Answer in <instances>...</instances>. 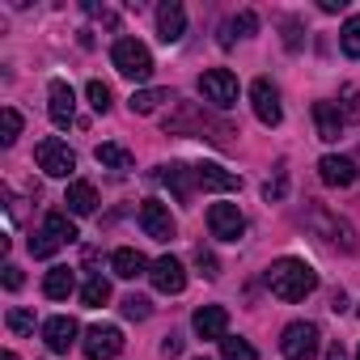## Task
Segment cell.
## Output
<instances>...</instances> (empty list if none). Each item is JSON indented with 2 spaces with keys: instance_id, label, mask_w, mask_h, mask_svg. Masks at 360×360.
Returning a JSON list of instances; mask_svg holds the SVG:
<instances>
[{
  "instance_id": "obj_1",
  "label": "cell",
  "mask_w": 360,
  "mask_h": 360,
  "mask_svg": "<svg viewBox=\"0 0 360 360\" xmlns=\"http://www.w3.org/2000/svg\"><path fill=\"white\" fill-rule=\"evenodd\" d=\"M263 280H267L271 297H280V301H305V297L318 288V271H314L305 259H292V255L276 259Z\"/></svg>"
},
{
  "instance_id": "obj_2",
  "label": "cell",
  "mask_w": 360,
  "mask_h": 360,
  "mask_svg": "<svg viewBox=\"0 0 360 360\" xmlns=\"http://www.w3.org/2000/svg\"><path fill=\"white\" fill-rule=\"evenodd\" d=\"M165 131H169V136H187V131L204 136V131H212V140H217V144H229V136H233V127L212 123V119L204 115V106H200V102H178V110L165 119Z\"/></svg>"
},
{
  "instance_id": "obj_3",
  "label": "cell",
  "mask_w": 360,
  "mask_h": 360,
  "mask_svg": "<svg viewBox=\"0 0 360 360\" xmlns=\"http://www.w3.org/2000/svg\"><path fill=\"white\" fill-rule=\"evenodd\" d=\"M305 225H309L322 242H330V246H339V250H347V255L356 250V229H352L347 221H339L335 212H326L318 200L305 204Z\"/></svg>"
},
{
  "instance_id": "obj_4",
  "label": "cell",
  "mask_w": 360,
  "mask_h": 360,
  "mask_svg": "<svg viewBox=\"0 0 360 360\" xmlns=\"http://www.w3.org/2000/svg\"><path fill=\"white\" fill-rule=\"evenodd\" d=\"M110 64H115L119 77H127V81H148V77H153V56H148V47H144L140 39H119V43L110 47Z\"/></svg>"
},
{
  "instance_id": "obj_5",
  "label": "cell",
  "mask_w": 360,
  "mask_h": 360,
  "mask_svg": "<svg viewBox=\"0 0 360 360\" xmlns=\"http://www.w3.org/2000/svg\"><path fill=\"white\" fill-rule=\"evenodd\" d=\"M318 339L322 335H318L314 322H288L284 335H280V352H284V360H314L318 347H322Z\"/></svg>"
},
{
  "instance_id": "obj_6",
  "label": "cell",
  "mask_w": 360,
  "mask_h": 360,
  "mask_svg": "<svg viewBox=\"0 0 360 360\" xmlns=\"http://www.w3.org/2000/svg\"><path fill=\"white\" fill-rule=\"evenodd\" d=\"M34 161H39V169H43V174H51V178H68V174L77 169V153H72L64 140H56V136L39 140Z\"/></svg>"
},
{
  "instance_id": "obj_7",
  "label": "cell",
  "mask_w": 360,
  "mask_h": 360,
  "mask_svg": "<svg viewBox=\"0 0 360 360\" xmlns=\"http://www.w3.org/2000/svg\"><path fill=\"white\" fill-rule=\"evenodd\" d=\"M200 94H204V102H212L217 110H229V106L238 102V77H233L229 68H208V72L200 77Z\"/></svg>"
},
{
  "instance_id": "obj_8",
  "label": "cell",
  "mask_w": 360,
  "mask_h": 360,
  "mask_svg": "<svg viewBox=\"0 0 360 360\" xmlns=\"http://www.w3.org/2000/svg\"><path fill=\"white\" fill-rule=\"evenodd\" d=\"M81 347H85V356H89V360H115V356L123 352V330H119V326H110V322H98V326H89V330H85Z\"/></svg>"
},
{
  "instance_id": "obj_9",
  "label": "cell",
  "mask_w": 360,
  "mask_h": 360,
  "mask_svg": "<svg viewBox=\"0 0 360 360\" xmlns=\"http://www.w3.org/2000/svg\"><path fill=\"white\" fill-rule=\"evenodd\" d=\"M148 280H153V288L165 292V297H178V292L187 288V271H183V263H178L174 255H161V259L148 267Z\"/></svg>"
},
{
  "instance_id": "obj_10",
  "label": "cell",
  "mask_w": 360,
  "mask_h": 360,
  "mask_svg": "<svg viewBox=\"0 0 360 360\" xmlns=\"http://www.w3.org/2000/svg\"><path fill=\"white\" fill-rule=\"evenodd\" d=\"M250 102H255V115H259L263 127H280V119H284V110H280V89H276L267 77H259V81L250 85Z\"/></svg>"
},
{
  "instance_id": "obj_11",
  "label": "cell",
  "mask_w": 360,
  "mask_h": 360,
  "mask_svg": "<svg viewBox=\"0 0 360 360\" xmlns=\"http://www.w3.org/2000/svg\"><path fill=\"white\" fill-rule=\"evenodd\" d=\"M208 229H212V238H221V242H238V238L246 233V217L238 212V204H212V208H208Z\"/></svg>"
},
{
  "instance_id": "obj_12",
  "label": "cell",
  "mask_w": 360,
  "mask_h": 360,
  "mask_svg": "<svg viewBox=\"0 0 360 360\" xmlns=\"http://www.w3.org/2000/svg\"><path fill=\"white\" fill-rule=\"evenodd\" d=\"M157 178L174 191V200H178V204H191V200H195V191H200L195 165H178V161H174V165H161V174H157Z\"/></svg>"
},
{
  "instance_id": "obj_13",
  "label": "cell",
  "mask_w": 360,
  "mask_h": 360,
  "mask_svg": "<svg viewBox=\"0 0 360 360\" xmlns=\"http://www.w3.org/2000/svg\"><path fill=\"white\" fill-rule=\"evenodd\" d=\"M140 229L153 238V242H169L174 238V217H169V208L161 204V200H144L140 204Z\"/></svg>"
},
{
  "instance_id": "obj_14",
  "label": "cell",
  "mask_w": 360,
  "mask_h": 360,
  "mask_svg": "<svg viewBox=\"0 0 360 360\" xmlns=\"http://www.w3.org/2000/svg\"><path fill=\"white\" fill-rule=\"evenodd\" d=\"M77 335H81V326H77V318H68V314H56V318L43 322V343H47V352H56V356H68V347L77 343Z\"/></svg>"
},
{
  "instance_id": "obj_15",
  "label": "cell",
  "mask_w": 360,
  "mask_h": 360,
  "mask_svg": "<svg viewBox=\"0 0 360 360\" xmlns=\"http://www.w3.org/2000/svg\"><path fill=\"white\" fill-rule=\"evenodd\" d=\"M47 110H51V123L56 127H68L77 119V94L68 81H51L47 85Z\"/></svg>"
},
{
  "instance_id": "obj_16",
  "label": "cell",
  "mask_w": 360,
  "mask_h": 360,
  "mask_svg": "<svg viewBox=\"0 0 360 360\" xmlns=\"http://www.w3.org/2000/svg\"><path fill=\"white\" fill-rule=\"evenodd\" d=\"M356 161L352 157H339V153H326L322 161H318V178H322V183L326 187H352L356 183Z\"/></svg>"
},
{
  "instance_id": "obj_17",
  "label": "cell",
  "mask_w": 360,
  "mask_h": 360,
  "mask_svg": "<svg viewBox=\"0 0 360 360\" xmlns=\"http://www.w3.org/2000/svg\"><path fill=\"white\" fill-rule=\"evenodd\" d=\"M191 326H195L200 339H225V330H229V309H225V305H200L195 318H191Z\"/></svg>"
},
{
  "instance_id": "obj_18",
  "label": "cell",
  "mask_w": 360,
  "mask_h": 360,
  "mask_svg": "<svg viewBox=\"0 0 360 360\" xmlns=\"http://www.w3.org/2000/svg\"><path fill=\"white\" fill-rule=\"evenodd\" d=\"M183 30H187V9L178 5V0H165V5L157 9V34H161V43H178Z\"/></svg>"
},
{
  "instance_id": "obj_19",
  "label": "cell",
  "mask_w": 360,
  "mask_h": 360,
  "mask_svg": "<svg viewBox=\"0 0 360 360\" xmlns=\"http://www.w3.org/2000/svg\"><path fill=\"white\" fill-rule=\"evenodd\" d=\"M148 259L140 255V250H131V246H119L115 255H110V271L119 276V280H136V276H148Z\"/></svg>"
},
{
  "instance_id": "obj_20",
  "label": "cell",
  "mask_w": 360,
  "mask_h": 360,
  "mask_svg": "<svg viewBox=\"0 0 360 360\" xmlns=\"http://www.w3.org/2000/svg\"><path fill=\"white\" fill-rule=\"evenodd\" d=\"M195 178H200V187H204V191H238V187H242V178H238V174H229L225 165H212V161L195 165Z\"/></svg>"
},
{
  "instance_id": "obj_21",
  "label": "cell",
  "mask_w": 360,
  "mask_h": 360,
  "mask_svg": "<svg viewBox=\"0 0 360 360\" xmlns=\"http://www.w3.org/2000/svg\"><path fill=\"white\" fill-rule=\"evenodd\" d=\"M314 123H318V140H339L343 131V110L335 102H314Z\"/></svg>"
},
{
  "instance_id": "obj_22",
  "label": "cell",
  "mask_w": 360,
  "mask_h": 360,
  "mask_svg": "<svg viewBox=\"0 0 360 360\" xmlns=\"http://www.w3.org/2000/svg\"><path fill=\"white\" fill-rule=\"evenodd\" d=\"M64 204H68L72 217H89V212H98V187L94 183H72L68 195H64Z\"/></svg>"
},
{
  "instance_id": "obj_23",
  "label": "cell",
  "mask_w": 360,
  "mask_h": 360,
  "mask_svg": "<svg viewBox=\"0 0 360 360\" xmlns=\"http://www.w3.org/2000/svg\"><path fill=\"white\" fill-rule=\"evenodd\" d=\"M72 288H77L72 267H51V271H47V280H43V292H47L51 301H68V297H72Z\"/></svg>"
},
{
  "instance_id": "obj_24",
  "label": "cell",
  "mask_w": 360,
  "mask_h": 360,
  "mask_svg": "<svg viewBox=\"0 0 360 360\" xmlns=\"http://www.w3.org/2000/svg\"><path fill=\"white\" fill-rule=\"evenodd\" d=\"M161 102H169V89H136V94L127 98V110H131V115H153Z\"/></svg>"
},
{
  "instance_id": "obj_25",
  "label": "cell",
  "mask_w": 360,
  "mask_h": 360,
  "mask_svg": "<svg viewBox=\"0 0 360 360\" xmlns=\"http://www.w3.org/2000/svg\"><path fill=\"white\" fill-rule=\"evenodd\" d=\"M43 229L51 233V238H60V246H72L81 233H77V225H72V217L68 212H47V221H43Z\"/></svg>"
},
{
  "instance_id": "obj_26",
  "label": "cell",
  "mask_w": 360,
  "mask_h": 360,
  "mask_svg": "<svg viewBox=\"0 0 360 360\" xmlns=\"http://www.w3.org/2000/svg\"><path fill=\"white\" fill-rule=\"evenodd\" d=\"M98 165H106V169H131L136 165V157L123 148V144H98Z\"/></svg>"
},
{
  "instance_id": "obj_27",
  "label": "cell",
  "mask_w": 360,
  "mask_h": 360,
  "mask_svg": "<svg viewBox=\"0 0 360 360\" xmlns=\"http://www.w3.org/2000/svg\"><path fill=\"white\" fill-rule=\"evenodd\" d=\"M255 30H259V18L242 13V18H233V22L221 26V47H233V34H255Z\"/></svg>"
},
{
  "instance_id": "obj_28",
  "label": "cell",
  "mask_w": 360,
  "mask_h": 360,
  "mask_svg": "<svg viewBox=\"0 0 360 360\" xmlns=\"http://www.w3.org/2000/svg\"><path fill=\"white\" fill-rule=\"evenodd\" d=\"M81 301H85L89 309L106 305V301H110V284H106L102 276H89V280H85V288H81Z\"/></svg>"
},
{
  "instance_id": "obj_29",
  "label": "cell",
  "mask_w": 360,
  "mask_h": 360,
  "mask_svg": "<svg viewBox=\"0 0 360 360\" xmlns=\"http://www.w3.org/2000/svg\"><path fill=\"white\" fill-rule=\"evenodd\" d=\"M339 47H343L352 60H360V13L343 22V30H339Z\"/></svg>"
},
{
  "instance_id": "obj_30",
  "label": "cell",
  "mask_w": 360,
  "mask_h": 360,
  "mask_svg": "<svg viewBox=\"0 0 360 360\" xmlns=\"http://www.w3.org/2000/svg\"><path fill=\"white\" fill-rule=\"evenodd\" d=\"M221 360H259V352L246 343V339H221Z\"/></svg>"
},
{
  "instance_id": "obj_31",
  "label": "cell",
  "mask_w": 360,
  "mask_h": 360,
  "mask_svg": "<svg viewBox=\"0 0 360 360\" xmlns=\"http://www.w3.org/2000/svg\"><path fill=\"white\" fill-rule=\"evenodd\" d=\"M26 246H30V255H34V259H51V255L60 250V238H51L47 229H39V233H30V242H26Z\"/></svg>"
},
{
  "instance_id": "obj_32",
  "label": "cell",
  "mask_w": 360,
  "mask_h": 360,
  "mask_svg": "<svg viewBox=\"0 0 360 360\" xmlns=\"http://www.w3.org/2000/svg\"><path fill=\"white\" fill-rule=\"evenodd\" d=\"M123 318H131V322H144L148 314H153V305H148V297H140V292H131V297H123Z\"/></svg>"
},
{
  "instance_id": "obj_33",
  "label": "cell",
  "mask_w": 360,
  "mask_h": 360,
  "mask_svg": "<svg viewBox=\"0 0 360 360\" xmlns=\"http://www.w3.org/2000/svg\"><path fill=\"white\" fill-rule=\"evenodd\" d=\"M85 94H89V106H94L98 115H106V110H110V85H106V81H89V85H85Z\"/></svg>"
},
{
  "instance_id": "obj_34",
  "label": "cell",
  "mask_w": 360,
  "mask_h": 360,
  "mask_svg": "<svg viewBox=\"0 0 360 360\" xmlns=\"http://www.w3.org/2000/svg\"><path fill=\"white\" fill-rule=\"evenodd\" d=\"M5 322H9L13 335H34V314H30V309H18V305H13V309L5 314Z\"/></svg>"
},
{
  "instance_id": "obj_35",
  "label": "cell",
  "mask_w": 360,
  "mask_h": 360,
  "mask_svg": "<svg viewBox=\"0 0 360 360\" xmlns=\"http://www.w3.org/2000/svg\"><path fill=\"white\" fill-rule=\"evenodd\" d=\"M0 119H5V136H0V144L9 148V144H13V140L22 136V115H18L13 106H5V110H0Z\"/></svg>"
},
{
  "instance_id": "obj_36",
  "label": "cell",
  "mask_w": 360,
  "mask_h": 360,
  "mask_svg": "<svg viewBox=\"0 0 360 360\" xmlns=\"http://www.w3.org/2000/svg\"><path fill=\"white\" fill-rule=\"evenodd\" d=\"M195 267H200V276H204V280H217V276H221V263H217V255H212V250H204V246L195 250Z\"/></svg>"
},
{
  "instance_id": "obj_37",
  "label": "cell",
  "mask_w": 360,
  "mask_h": 360,
  "mask_svg": "<svg viewBox=\"0 0 360 360\" xmlns=\"http://www.w3.org/2000/svg\"><path fill=\"white\" fill-rule=\"evenodd\" d=\"M301 43H305V39H301V22L288 18V22H284V47H288V51H301Z\"/></svg>"
},
{
  "instance_id": "obj_38",
  "label": "cell",
  "mask_w": 360,
  "mask_h": 360,
  "mask_svg": "<svg viewBox=\"0 0 360 360\" xmlns=\"http://www.w3.org/2000/svg\"><path fill=\"white\" fill-rule=\"evenodd\" d=\"M161 356H165V360H174V356H183V335H174V330H169V335L161 339Z\"/></svg>"
},
{
  "instance_id": "obj_39",
  "label": "cell",
  "mask_w": 360,
  "mask_h": 360,
  "mask_svg": "<svg viewBox=\"0 0 360 360\" xmlns=\"http://www.w3.org/2000/svg\"><path fill=\"white\" fill-rule=\"evenodd\" d=\"M284 191H288V174L280 169V174H276V183L263 187V195H267V200H284Z\"/></svg>"
},
{
  "instance_id": "obj_40",
  "label": "cell",
  "mask_w": 360,
  "mask_h": 360,
  "mask_svg": "<svg viewBox=\"0 0 360 360\" xmlns=\"http://www.w3.org/2000/svg\"><path fill=\"white\" fill-rule=\"evenodd\" d=\"M22 284H26V276H22V267H18V263H5V288H9V292H18Z\"/></svg>"
},
{
  "instance_id": "obj_41",
  "label": "cell",
  "mask_w": 360,
  "mask_h": 360,
  "mask_svg": "<svg viewBox=\"0 0 360 360\" xmlns=\"http://www.w3.org/2000/svg\"><path fill=\"white\" fill-rule=\"evenodd\" d=\"M356 98H360V89H356V85H347V89H343V110H347V115H356V110H360V102H356Z\"/></svg>"
},
{
  "instance_id": "obj_42",
  "label": "cell",
  "mask_w": 360,
  "mask_h": 360,
  "mask_svg": "<svg viewBox=\"0 0 360 360\" xmlns=\"http://www.w3.org/2000/svg\"><path fill=\"white\" fill-rule=\"evenodd\" d=\"M318 9H322V13H343L347 0H318Z\"/></svg>"
},
{
  "instance_id": "obj_43",
  "label": "cell",
  "mask_w": 360,
  "mask_h": 360,
  "mask_svg": "<svg viewBox=\"0 0 360 360\" xmlns=\"http://www.w3.org/2000/svg\"><path fill=\"white\" fill-rule=\"evenodd\" d=\"M330 309H335V314H343V309H347V297H343V288H339V292H330Z\"/></svg>"
},
{
  "instance_id": "obj_44",
  "label": "cell",
  "mask_w": 360,
  "mask_h": 360,
  "mask_svg": "<svg viewBox=\"0 0 360 360\" xmlns=\"http://www.w3.org/2000/svg\"><path fill=\"white\" fill-rule=\"evenodd\" d=\"M326 360H347V352H343V343H339V339L330 343V352H326Z\"/></svg>"
},
{
  "instance_id": "obj_45",
  "label": "cell",
  "mask_w": 360,
  "mask_h": 360,
  "mask_svg": "<svg viewBox=\"0 0 360 360\" xmlns=\"http://www.w3.org/2000/svg\"><path fill=\"white\" fill-rule=\"evenodd\" d=\"M0 360H18V352H5V356H0Z\"/></svg>"
},
{
  "instance_id": "obj_46",
  "label": "cell",
  "mask_w": 360,
  "mask_h": 360,
  "mask_svg": "<svg viewBox=\"0 0 360 360\" xmlns=\"http://www.w3.org/2000/svg\"><path fill=\"white\" fill-rule=\"evenodd\" d=\"M195 360H208V356H195Z\"/></svg>"
}]
</instances>
